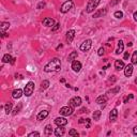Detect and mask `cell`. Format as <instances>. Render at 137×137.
<instances>
[{
  "mask_svg": "<svg viewBox=\"0 0 137 137\" xmlns=\"http://www.w3.org/2000/svg\"><path fill=\"white\" fill-rule=\"evenodd\" d=\"M61 67V61L58 58H54L52 61L47 63V64L44 66V71L46 73L49 72H58Z\"/></svg>",
  "mask_w": 137,
  "mask_h": 137,
  "instance_id": "6da1fadb",
  "label": "cell"
},
{
  "mask_svg": "<svg viewBox=\"0 0 137 137\" xmlns=\"http://www.w3.org/2000/svg\"><path fill=\"white\" fill-rule=\"evenodd\" d=\"M100 2H101V0H89L87 3V8H86L87 13H91L94 11V9H97Z\"/></svg>",
  "mask_w": 137,
  "mask_h": 137,
  "instance_id": "7a4b0ae2",
  "label": "cell"
},
{
  "mask_svg": "<svg viewBox=\"0 0 137 137\" xmlns=\"http://www.w3.org/2000/svg\"><path fill=\"white\" fill-rule=\"evenodd\" d=\"M33 90H34V83L33 81H29V83L25 86L24 94H25L26 97H30V95L33 93Z\"/></svg>",
  "mask_w": 137,
  "mask_h": 137,
  "instance_id": "3957f363",
  "label": "cell"
},
{
  "mask_svg": "<svg viewBox=\"0 0 137 137\" xmlns=\"http://www.w3.org/2000/svg\"><path fill=\"white\" fill-rule=\"evenodd\" d=\"M72 8H73V1L72 0H69V1H65V2L61 5L60 11H61V13H67Z\"/></svg>",
  "mask_w": 137,
  "mask_h": 137,
  "instance_id": "277c9868",
  "label": "cell"
},
{
  "mask_svg": "<svg viewBox=\"0 0 137 137\" xmlns=\"http://www.w3.org/2000/svg\"><path fill=\"white\" fill-rule=\"evenodd\" d=\"M73 111H74V109H73L72 106H64V107L61 108L59 112H60V115L66 117V116H71V115H72Z\"/></svg>",
  "mask_w": 137,
  "mask_h": 137,
  "instance_id": "5b68a950",
  "label": "cell"
},
{
  "mask_svg": "<svg viewBox=\"0 0 137 137\" xmlns=\"http://www.w3.org/2000/svg\"><path fill=\"white\" fill-rule=\"evenodd\" d=\"M69 105L72 107H79L81 105V99L79 97H74L69 101Z\"/></svg>",
  "mask_w": 137,
  "mask_h": 137,
  "instance_id": "8992f818",
  "label": "cell"
},
{
  "mask_svg": "<svg viewBox=\"0 0 137 137\" xmlns=\"http://www.w3.org/2000/svg\"><path fill=\"white\" fill-rule=\"evenodd\" d=\"M91 45H92V41L91 40H86L81 43L80 45V50L81 52H88V50L91 48Z\"/></svg>",
  "mask_w": 137,
  "mask_h": 137,
  "instance_id": "52a82bcc",
  "label": "cell"
},
{
  "mask_svg": "<svg viewBox=\"0 0 137 137\" xmlns=\"http://www.w3.org/2000/svg\"><path fill=\"white\" fill-rule=\"evenodd\" d=\"M55 123L57 124V126H64L67 124V120L64 117H58L55 119Z\"/></svg>",
  "mask_w": 137,
  "mask_h": 137,
  "instance_id": "ba28073f",
  "label": "cell"
},
{
  "mask_svg": "<svg viewBox=\"0 0 137 137\" xmlns=\"http://www.w3.org/2000/svg\"><path fill=\"white\" fill-rule=\"evenodd\" d=\"M43 25L45 27H54L55 26V20L53 18H49V17H46L43 19Z\"/></svg>",
  "mask_w": 137,
  "mask_h": 137,
  "instance_id": "9c48e42d",
  "label": "cell"
},
{
  "mask_svg": "<svg viewBox=\"0 0 137 137\" xmlns=\"http://www.w3.org/2000/svg\"><path fill=\"white\" fill-rule=\"evenodd\" d=\"M72 70L74 71V72H79V71L81 70V63L77 60L73 61L72 62Z\"/></svg>",
  "mask_w": 137,
  "mask_h": 137,
  "instance_id": "30bf717a",
  "label": "cell"
},
{
  "mask_svg": "<svg viewBox=\"0 0 137 137\" xmlns=\"http://www.w3.org/2000/svg\"><path fill=\"white\" fill-rule=\"evenodd\" d=\"M117 117H118V110L116 109V108H114V109L110 111V114H109L110 122H115L116 120H117Z\"/></svg>",
  "mask_w": 137,
  "mask_h": 137,
  "instance_id": "8fae6325",
  "label": "cell"
},
{
  "mask_svg": "<svg viewBox=\"0 0 137 137\" xmlns=\"http://www.w3.org/2000/svg\"><path fill=\"white\" fill-rule=\"evenodd\" d=\"M22 94H24V91H22V89H15L13 92H12L13 99H20Z\"/></svg>",
  "mask_w": 137,
  "mask_h": 137,
  "instance_id": "7c38bea8",
  "label": "cell"
},
{
  "mask_svg": "<svg viewBox=\"0 0 137 137\" xmlns=\"http://www.w3.org/2000/svg\"><path fill=\"white\" fill-rule=\"evenodd\" d=\"M133 73V64H128L124 67V75L126 77H130Z\"/></svg>",
  "mask_w": 137,
  "mask_h": 137,
  "instance_id": "4fadbf2b",
  "label": "cell"
},
{
  "mask_svg": "<svg viewBox=\"0 0 137 137\" xmlns=\"http://www.w3.org/2000/svg\"><path fill=\"white\" fill-rule=\"evenodd\" d=\"M75 36V30H69L66 32V41L67 43H71Z\"/></svg>",
  "mask_w": 137,
  "mask_h": 137,
  "instance_id": "5bb4252c",
  "label": "cell"
},
{
  "mask_svg": "<svg viewBox=\"0 0 137 137\" xmlns=\"http://www.w3.org/2000/svg\"><path fill=\"white\" fill-rule=\"evenodd\" d=\"M48 116V111L47 110H43V111L39 112V115L36 116V119L39 120V121H42V120H44L45 118Z\"/></svg>",
  "mask_w": 137,
  "mask_h": 137,
  "instance_id": "9a60e30c",
  "label": "cell"
},
{
  "mask_svg": "<svg viewBox=\"0 0 137 137\" xmlns=\"http://www.w3.org/2000/svg\"><path fill=\"white\" fill-rule=\"evenodd\" d=\"M115 67L117 70H123L125 65H124V62L122 60H116L115 61Z\"/></svg>",
  "mask_w": 137,
  "mask_h": 137,
  "instance_id": "2e32d148",
  "label": "cell"
},
{
  "mask_svg": "<svg viewBox=\"0 0 137 137\" xmlns=\"http://www.w3.org/2000/svg\"><path fill=\"white\" fill-rule=\"evenodd\" d=\"M107 101H108L107 95H100V97L95 100V102H97V104H105Z\"/></svg>",
  "mask_w": 137,
  "mask_h": 137,
  "instance_id": "e0dca14e",
  "label": "cell"
},
{
  "mask_svg": "<svg viewBox=\"0 0 137 137\" xmlns=\"http://www.w3.org/2000/svg\"><path fill=\"white\" fill-rule=\"evenodd\" d=\"M106 9H102V10H99L97 12H95L94 14H93V18H99V17H102L103 15H105L106 14Z\"/></svg>",
  "mask_w": 137,
  "mask_h": 137,
  "instance_id": "ac0fdd59",
  "label": "cell"
},
{
  "mask_svg": "<svg viewBox=\"0 0 137 137\" xmlns=\"http://www.w3.org/2000/svg\"><path fill=\"white\" fill-rule=\"evenodd\" d=\"M55 135H56L57 137H60V136H62V135H64V128H63V126H58V128L55 130Z\"/></svg>",
  "mask_w": 137,
  "mask_h": 137,
  "instance_id": "d6986e66",
  "label": "cell"
},
{
  "mask_svg": "<svg viewBox=\"0 0 137 137\" xmlns=\"http://www.w3.org/2000/svg\"><path fill=\"white\" fill-rule=\"evenodd\" d=\"M123 49H124L123 42H122V41H119V42H118V48H117V50H116V55H120L122 52H123Z\"/></svg>",
  "mask_w": 137,
  "mask_h": 137,
  "instance_id": "ffe728a7",
  "label": "cell"
},
{
  "mask_svg": "<svg viewBox=\"0 0 137 137\" xmlns=\"http://www.w3.org/2000/svg\"><path fill=\"white\" fill-rule=\"evenodd\" d=\"M10 27V24L7 22H2L0 24V32H5V30Z\"/></svg>",
  "mask_w": 137,
  "mask_h": 137,
  "instance_id": "44dd1931",
  "label": "cell"
},
{
  "mask_svg": "<svg viewBox=\"0 0 137 137\" xmlns=\"http://www.w3.org/2000/svg\"><path fill=\"white\" fill-rule=\"evenodd\" d=\"M53 132H54V130H53V126L52 125H49V124H48V125H46L45 126V128H44V134L45 135H52L53 134Z\"/></svg>",
  "mask_w": 137,
  "mask_h": 137,
  "instance_id": "7402d4cb",
  "label": "cell"
},
{
  "mask_svg": "<svg viewBox=\"0 0 137 137\" xmlns=\"http://www.w3.org/2000/svg\"><path fill=\"white\" fill-rule=\"evenodd\" d=\"M12 57H11V55H9V54H7V55H4L3 56V58H2V62L3 63H11V61H12Z\"/></svg>",
  "mask_w": 137,
  "mask_h": 137,
  "instance_id": "603a6c76",
  "label": "cell"
},
{
  "mask_svg": "<svg viewBox=\"0 0 137 137\" xmlns=\"http://www.w3.org/2000/svg\"><path fill=\"white\" fill-rule=\"evenodd\" d=\"M77 52H72L70 55H69V58H67V60H69V62H73V60H74L75 58H77Z\"/></svg>",
  "mask_w": 137,
  "mask_h": 137,
  "instance_id": "cb8c5ba5",
  "label": "cell"
},
{
  "mask_svg": "<svg viewBox=\"0 0 137 137\" xmlns=\"http://www.w3.org/2000/svg\"><path fill=\"white\" fill-rule=\"evenodd\" d=\"M12 106H13L12 102H8V103L5 104L4 109H5V112H7V114H10V112L12 111Z\"/></svg>",
  "mask_w": 137,
  "mask_h": 137,
  "instance_id": "d4e9b609",
  "label": "cell"
},
{
  "mask_svg": "<svg viewBox=\"0 0 137 137\" xmlns=\"http://www.w3.org/2000/svg\"><path fill=\"white\" fill-rule=\"evenodd\" d=\"M49 87V81L48 80H43L41 84V90H45Z\"/></svg>",
  "mask_w": 137,
  "mask_h": 137,
  "instance_id": "484cf974",
  "label": "cell"
},
{
  "mask_svg": "<svg viewBox=\"0 0 137 137\" xmlns=\"http://www.w3.org/2000/svg\"><path fill=\"white\" fill-rule=\"evenodd\" d=\"M100 117H101V111H100V110H95V111L93 112V120L97 121V120L100 119Z\"/></svg>",
  "mask_w": 137,
  "mask_h": 137,
  "instance_id": "4316f807",
  "label": "cell"
},
{
  "mask_svg": "<svg viewBox=\"0 0 137 137\" xmlns=\"http://www.w3.org/2000/svg\"><path fill=\"white\" fill-rule=\"evenodd\" d=\"M132 64H137V50L132 55Z\"/></svg>",
  "mask_w": 137,
  "mask_h": 137,
  "instance_id": "83f0119b",
  "label": "cell"
},
{
  "mask_svg": "<svg viewBox=\"0 0 137 137\" xmlns=\"http://www.w3.org/2000/svg\"><path fill=\"white\" fill-rule=\"evenodd\" d=\"M69 135L70 136H78V132H77L76 130H74V128H72V130H70V132H69Z\"/></svg>",
  "mask_w": 137,
  "mask_h": 137,
  "instance_id": "f1b7e54d",
  "label": "cell"
},
{
  "mask_svg": "<svg viewBox=\"0 0 137 137\" xmlns=\"http://www.w3.org/2000/svg\"><path fill=\"white\" fill-rule=\"evenodd\" d=\"M115 17L116 18H122V17H123V13H122L121 11L115 12Z\"/></svg>",
  "mask_w": 137,
  "mask_h": 137,
  "instance_id": "f546056e",
  "label": "cell"
},
{
  "mask_svg": "<svg viewBox=\"0 0 137 137\" xmlns=\"http://www.w3.org/2000/svg\"><path fill=\"white\" fill-rule=\"evenodd\" d=\"M120 91V87H116L115 89H111V90H109L107 93H118Z\"/></svg>",
  "mask_w": 137,
  "mask_h": 137,
  "instance_id": "4dcf8cb0",
  "label": "cell"
},
{
  "mask_svg": "<svg viewBox=\"0 0 137 137\" xmlns=\"http://www.w3.org/2000/svg\"><path fill=\"white\" fill-rule=\"evenodd\" d=\"M59 29H60V24H56V25L52 28V31L53 32H56L57 30H59Z\"/></svg>",
  "mask_w": 137,
  "mask_h": 137,
  "instance_id": "1f68e13d",
  "label": "cell"
},
{
  "mask_svg": "<svg viewBox=\"0 0 137 137\" xmlns=\"http://www.w3.org/2000/svg\"><path fill=\"white\" fill-rule=\"evenodd\" d=\"M104 53H105V49H104L103 47H101L99 50H97V55H99V56H103Z\"/></svg>",
  "mask_w": 137,
  "mask_h": 137,
  "instance_id": "d6a6232c",
  "label": "cell"
},
{
  "mask_svg": "<svg viewBox=\"0 0 137 137\" xmlns=\"http://www.w3.org/2000/svg\"><path fill=\"white\" fill-rule=\"evenodd\" d=\"M29 137H32V136H36V137H39L40 136V133L39 132H32V133H30L29 135H28Z\"/></svg>",
  "mask_w": 137,
  "mask_h": 137,
  "instance_id": "836d02e7",
  "label": "cell"
},
{
  "mask_svg": "<svg viewBox=\"0 0 137 137\" xmlns=\"http://www.w3.org/2000/svg\"><path fill=\"white\" fill-rule=\"evenodd\" d=\"M20 108H22V105H18V107H16L15 109H14V111H13V115H16V114H17V112H19V109Z\"/></svg>",
  "mask_w": 137,
  "mask_h": 137,
  "instance_id": "e575fe53",
  "label": "cell"
},
{
  "mask_svg": "<svg viewBox=\"0 0 137 137\" xmlns=\"http://www.w3.org/2000/svg\"><path fill=\"white\" fill-rule=\"evenodd\" d=\"M86 128H90V124H91V120L90 119H86Z\"/></svg>",
  "mask_w": 137,
  "mask_h": 137,
  "instance_id": "d590c367",
  "label": "cell"
},
{
  "mask_svg": "<svg viewBox=\"0 0 137 137\" xmlns=\"http://www.w3.org/2000/svg\"><path fill=\"white\" fill-rule=\"evenodd\" d=\"M44 7H45V2H40V3L38 4V9H39V10H41L42 8H44Z\"/></svg>",
  "mask_w": 137,
  "mask_h": 137,
  "instance_id": "8d00e7d4",
  "label": "cell"
},
{
  "mask_svg": "<svg viewBox=\"0 0 137 137\" xmlns=\"http://www.w3.org/2000/svg\"><path fill=\"white\" fill-rule=\"evenodd\" d=\"M128 58H130V53L126 52L125 54H124V60H128Z\"/></svg>",
  "mask_w": 137,
  "mask_h": 137,
  "instance_id": "74e56055",
  "label": "cell"
},
{
  "mask_svg": "<svg viewBox=\"0 0 137 137\" xmlns=\"http://www.w3.org/2000/svg\"><path fill=\"white\" fill-rule=\"evenodd\" d=\"M133 134L137 135V126H134V128H133Z\"/></svg>",
  "mask_w": 137,
  "mask_h": 137,
  "instance_id": "f35d334b",
  "label": "cell"
},
{
  "mask_svg": "<svg viewBox=\"0 0 137 137\" xmlns=\"http://www.w3.org/2000/svg\"><path fill=\"white\" fill-rule=\"evenodd\" d=\"M85 122H86V119H79V124L85 123Z\"/></svg>",
  "mask_w": 137,
  "mask_h": 137,
  "instance_id": "ab89813d",
  "label": "cell"
},
{
  "mask_svg": "<svg viewBox=\"0 0 137 137\" xmlns=\"http://www.w3.org/2000/svg\"><path fill=\"white\" fill-rule=\"evenodd\" d=\"M134 19H135V22H137V12L134 13Z\"/></svg>",
  "mask_w": 137,
  "mask_h": 137,
  "instance_id": "60d3db41",
  "label": "cell"
},
{
  "mask_svg": "<svg viewBox=\"0 0 137 137\" xmlns=\"http://www.w3.org/2000/svg\"><path fill=\"white\" fill-rule=\"evenodd\" d=\"M79 112H87V109H86V108H81Z\"/></svg>",
  "mask_w": 137,
  "mask_h": 137,
  "instance_id": "b9f144b4",
  "label": "cell"
},
{
  "mask_svg": "<svg viewBox=\"0 0 137 137\" xmlns=\"http://www.w3.org/2000/svg\"><path fill=\"white\" fill-rule=\"evenodd\" d=\"M14 63H15V58H13L11 61V64H14Z\"/></svg>",
  "mask_w": 137,
  "mask_h": 137,
  "instance_id": "7bdbcfd3",
  "label": "cell"
},
{
  "mask_svg": "<svg viewBox=\"0 0 137 137\" xmlns=\"http://www.w3.org/2000/svg\"><path fill=\"white\" fill-rule=\"evenodd\" d=\"M116 3H118V1H115V2H110V5H114V4H116Z\"/></svg>",
  "mask_w": 137,
  "mask_h": 137,
  "instance_id": "ee69618b",
  "label": "cell"
},
{
  "mask_svg": "<svg viewBox=\"0 0 137 137\" xmlns=\"http://www.w3.org/2000/svg\"><path fill=\"white\" fill-rule=\"evenodd\" d=\"M60 83H65V79L64 78H61L60 79Z\"/></svg>",
  "mask_w": 137,
  "mask_h": 137,
  "instance_id": "f6af8a7d",
  "label": "cell"
},
{
  "mask_svg": "<svg viewBox=\"0 0 137 137\" xmlns=\"http://www.w3.org/2000/svg\"><path fill=\"white\" fill-rule=\"evenodd\" d=\"M65 87H66V88H71V86L69 85V84H65Z\"/></svg>",
  "mask_w": 137,
  "mask_h": 137,
  "instance_id": "bcb514c9",
  "label": "cell"
},
{
  "mask_svg": "<svg viewBox=\"0 0 137 137\" xmlns=\"http://www.w3.org/2000/svg\"><path fill=\"white\" fill-rule=\"evenodd\" d=\"M135 84H136V85H137V78L135 79Z\"/></svg>",
  "mask_w": 137,
  "mask_h": 137,
  "instance_id": "7dc6e473",
  "label": "cell"
}]
</instances>
